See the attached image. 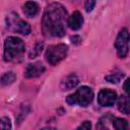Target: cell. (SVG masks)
Segmentation results:
<instances>
[{
    "label": "cell",
    "instance_id": "obj_1",
    "mask_svg": "<svg viewBox=\"0 0 130 130\" xmlns=\"http://www.w3.org/2000/svg\"><path fill=\"white\" fill-rule=\"evenodd\" d=\"M67 11L65 7L57 2L50 3L44 12L42 29L46 37L60 38L65 35V20Z\"/></svg>",
    "mask_w": 130,
    "mask_h": 130
},
{
    "label": "cell",
    "instance_id": "obj_2",
    "mask_svg": "<svg viewBox=\"0 0 130 130\" xmlns=\"http://www.w3.org/2000/svg\"><path fill=\"white\" fill-rule=\"evenodd\" d=\"M25 46L21 39L8 37L4 42V60L10 63H20L24 58Z\"/></svg>",
    "mask_w": 130,
    "mask_h": 130
},
{
    "label": "cell",
    "instance_id": "obj_3",
    "mask_svg": "<svg viewBox=\"0 0 130 130\" xmlns=\"http://www.w3.org/2000/svg\"><path fill=\"white\" fill-rule=\"evenodd\" d=\"M93 100V91L90 87L83 85L79 87L74 93L68 95L66 98V102L68 105L74 106L78 105L80 107H87Z\"/></svg>",
    "mask_w": 130,
    "mask_h": 130
},
{
    "label": "cell",
    "instance_id": "obj_4",
    "mask_svg": "<svg viewBox=\"0 0 130 130\" xmlns=\"http://www.w3.org/2000/svg\"><path fill=\"white\" fill-rule=\"evenodd\" d=\"M6 25L9 30L16 34L28 35L30 32V25L26 21L21 19L15 12H10L6 16Z\"/></svg>",
    "mask_w": 130,
    "mask_h": 130
},
{
    "label": "cell",
    "instance_id": "obj_5",
    "mask_svg": "<svg viewBox=\"0 0 130 130\" xmlns=\"http://www.w3.org/2000/svg\"><path fill=\"white\" fill-rule=\"evenodd\" d=\"M68 47L65 44H58V45H51L48 47L46 51V59L51 65H57L67 56Z\"/></svg>",
    "mask_w": 130,
    "mask_h": 130
},
{
    "label": "cell",
    "instance_id": "obj_6",
    "mask_svg": "<svg viewBox=\"0 0 130 130\" xmlns=\"http://www.w3.org/2000/svg\"><path fill=\"white\" fill-rule=\"evenodd\" d=\"M115 48L120 58H125L127 56L129 51V34L127 28H122V30L117 36Z\"/></svg>",
    "mask_w": 130,
    "mask_h": 130
},
{
    "label": "cell",
    "instance_id": "obj_7",
    "mask_svg": "<svg viewBox=\"0 0 130 130\" xmlns=\"http://www.w3.org/2000/svg\"><path fill=\"white\" fill-rule=\"evenodd\" d=\"M117 101V93L116 91L104 88L98 94V103L102 107H112Z\"/></svg>",
    "mask_w": 130,
    "mask_h": 130
},
{
    "label": "cell",
    "instance_id": "obj_8",
    "mask_svg": "<svg viewBox=\"0 0 130 130\" xmlns=\"http://www.w3.org/2000/svg\"><path fill=\"white\" fill-rule=\"evenodd\" d=\"M46 68L43 65L42 62L38 61V62H34V63H29L24 71V77L25 78H35L38 77L40 75H42L45 72Z\"/></svg>",
    "mask_w": 130,
    "mask_h": 130
},
{
    "label": "cell",
    "instance_id": "obj_9",
    "mask_svg": "<svg viewBox=\"0 0 130 130\" xmlns=\"http://www.w3.org/2000/svg\"><path fill=\"white\" fill-rule=\"evenodd\" d=\"M68 26L72 29V30H77L81 27L82 23H83V17L81 15V13L79 11H74L67 20Z\"/></svg>",
    "mask_w": 130,
    "mask_h": 130
},
{
    "label": "cell",
    "instance_id": "obj_10",
    "mask_svg": "<svg viewBox=\"0 0 130 130\" xmlns=\"http://www.w3.org/2000/svg\"><path fill=\"white\" fill-rule=\"evenodd\" d=\"M78 82H79V79H78L77 75L74 73H71L62 79L60 86H61L62 90H69V89L74 88L78 84Z\"/></svg>",
    "mask_w": 130,
    "mask_h": 130
},
{
    "label": "cell",
    "instance_id": "obj_11",
    "mask_svg": "<svg viewBox=\"0 0 130 130\" xmlns=\"http://www.w3.org/2000/svg\"><path fill=\"white\" fill-rule=\"evenodd\" d=\"M39 4L34 1H27L22 6L23 13L27 17H35L39 13Z\"/></svg>",
    "mask_w": 130,
    "mask_h": 130
},
{
    "label": "cell",
    "instance_id": "obj_12",
    "mask_svg": "<svg viewBox=\"0 0 130 130\" xmlns=\"http://www.w3.org/2000/svg\"><path fill=\"white\" fill-rule=\"evenodd\" d=\"M117 106H118V110L121 113L128 115L129 114V98H128V95L127 94L121 95L118 99Z\"/></svg>",
    "mask_w": 130,
    "mask_h": 130
},
{
    "label": "cell",
    "instance_id": "obj_13",
    "mask_svg": "<svg viewBox=\"0 0 130 130\" xmlns=\"http://www.w3.org/2000/svg\"><path fill=\"white\" fill-rule=\"evenodd\" d=\"M113 126L115 130H128L129 129L128 121L124 118H114Z\"/></svg>",
    "mask_w": 130,
    "mask_h": 130
},
{
    "label": "cell",
    "instance_id": "obj_14",
    "mask_svg": "<svg viewBox=\"0 0 130 130\" xmlns=\"http://www.w3.org/2000/svg\"><path fill=\"white\" fill-rule=\"evenodd\" d=\"M16 79V75L14 72L12 71H8V72H5L1 78H0V82L2 85H9L11 83H13Z\"/></svg>",
    "mask_w": 130,
    "mask_h": 130
},
{
    "label": "cell",
    "instance_id": "obj_15",
    "mask_svg": "<svg viewBox=\"0 0 130 130\" xmlns=\"http://www.w3.org/2000/svg\"><path fill=\"white\" fill-rule=\"evenodd\" d=\"M122 77H123V73L118 72V73H114V74H110V75L106 76L105 79H106L107 81L111 82V83H118V82L121 80Z\"/></svg>",
    "mask_w": 130,
    "mask_h": 130
},
{
    "label": "cell",
    "instance_id": "obj_16",
    "mask_svg": "<svg viewBox=\"0 0 130 130\" xmlns=\"http://www.w3.org/2000/svg\"><path fill=\"white\" fill-rule=\"evenodd\" d=\"M43 48H44V44H43V43H39V44H37V45L35 46V48L30 51V53H29V58L32 59V58L38 57V56L42 53Z\"/></svg>",
    "mask_w": 130,
    "mask_h": 130
},
{
    "label": "cell",
    "instance_id": "obj_17",
    "mask_svg": "<svg viewBox=\"0 0 130 130\" xmlns=\"http://www.w3.org/2000/svg\"><path fill=\"white\" fill-rule=\"evenodd\" d=\"M11 129V121L8 117L0 118V130H10Z\"/></svg>",
    "mask_w": 130,
    "mask_h": 130
},
{
    "label": "cell",
    "instance_id": "obj_18",
    "mask_svg": "<svg viewBox=\"0 0 130 130\" xmlns=\"http://www.w3.org/2000/svg\"><path fill=\"white\" fill-rule=\"evenodd\" d=\"M76 130H91V123L89 121H84L76 128Z\"/></svg>",
    "mask_w": 130,
    "mask_h": 130
},
{
    "label": "cell",
    "instance_id": "obj_19",
    "mask_svg": "<svg viewBox=\"0 0 130 130\" xmlns=\"http://www.w3.org/2000/svg\"><path fill=\"white\" fill-rule=\"evenodd\" d=\"M95 130H109L108 125H107V123L104 121V119H103V118L98 122L96 127H95Z\"/></svg>",
    "mask_w": 130,
    "mask_h": 130
},
{
    "label": "cell",
    "instance_id": "obj_20",
    "mask_svg": "<svg viewBox=\"0 0 130 130\" xmlns=\"http://www.w3.org/2000/svg\"><path fill=\"white\" fill-rule=\"evenodd\" d=\"M94 5H95V1H92V0L85 1V3H84V8H85L86 12H90V11L94 8Z\"/></svg>",
    "mask_w": 130,
    "mask_h": 130
},
{
    "label": "cell",
    "instance_id": "obj_21",
    "mask_svg": "<svg viewBox=\"0 0 130 130\" xmlns=\"http://www.w3.org/2000/svg\"><path fill=\"white\" fill-rule=\"evenodd\" d=\"M71 42H72L73 44H75V45H78V44H80L81 39H80L78 36H74V37L71 38Z\"/></svg>",
    "mask_w": 130,
    "mask_h": 130
},
{
    "label": "cell",
    "instance_id": "obj_22",
    "mask_svg": "<svg viewBox=\"0 0 130 130\" xmlns=\"http://www.w3.org/2000/svg\"><path fill=\"white\" fill-rule=\"evenodd\" d=\"M128 84H129V79L127 78L125 80V83H124V90H125L126 94H128V92H129V86H128Z\"/></svg>",
    "mask_w": 130,
    "mask_h": 130
},
{
    "label": "cell",
    "instance_id": "obj_23",
    "mask_svg": "<svg viewBox=\"0 0 130 130\" xmlns=\"http://www.w3.org/2000/svg\"><path fill=\"white\" fill-rule=\"evenodd\" d=\"M41 130H57V129L54 128V127H45V128H43Z\"/></svg>",
    "mask_w": 130,
    "mask_h": 130
}]
</instances>
